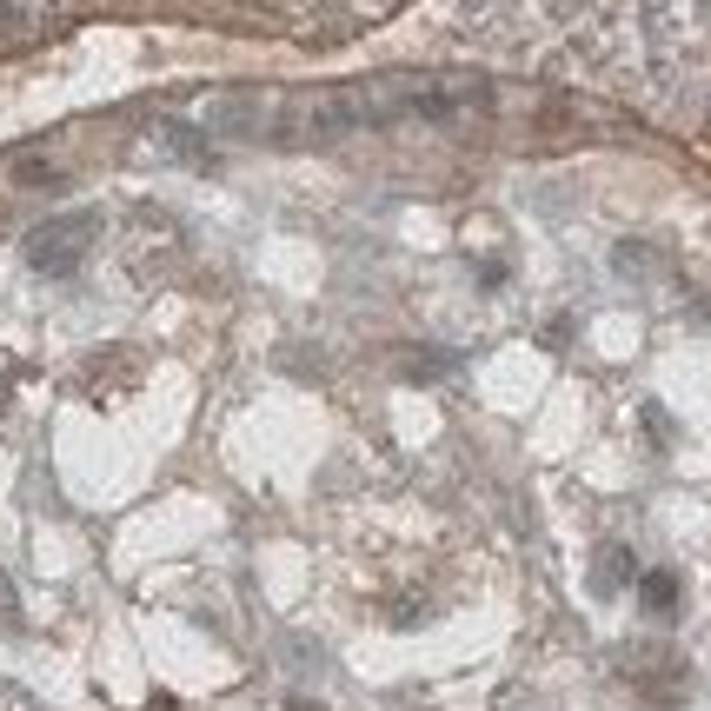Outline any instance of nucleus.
<instances>
[{"label":"nucleus","instance_id":"f257e3e1","mask_svg":"<svg viewBox=\"0 0 711 711\" xmlns=\"http://www.w3.org/2000/svg\"><path fill=\"white\" fill-rule=\"evenodd\" d=\"M93 240V213H67V220H47L27 233V266L33 273H73L80 253Z\"/></svg>","mask_w":711,"mask_h":711},{"label":"nucleus","instance_id":"f03ea898","mask_svg":"<svg viewBox=\"0 0 711 711\" xmlns=\"http://www.w3.org/2000/svg\"><path fill=\"white\" fill-rule=\"evenodd\" d=\"M53 27H60V7H53V0H0V40H7V47L47 40Z\"/></svg>","mask_w":711,"mask_h":711},{"label":"nucleus","instance_id":"7ed1b4c3","mask_svg":"<svg viewBox=\"0 0 711 711\" xmlns=\"http://www.w3.org/2000/svg\"><path fill=\"white\" fill-rule=\"evenodd\" d=\"M160 146H166V153H180L186 166H213V146H200V133H193V126H160Z\"/></svg>","mask_w":711,"mask_h":711}]
</instances>
